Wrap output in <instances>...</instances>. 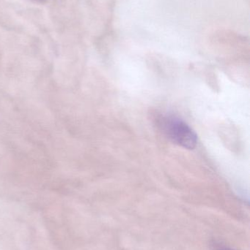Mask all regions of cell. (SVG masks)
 I'll return each mask as SVG.
<instances>
[{
  "label": "cell",
  "mask_w": 250,
  "mask_h": 250,
  "mask_svg": "<svg viewBox=\"0 0 250 250\" xmlns=\"http://www.w3.org/2000/svg\"><path fill=\"white\" fill-rule=\"evenodd\" d=\"M160 126L167 138L177 145L187 149H193L198 144L195 131L178 117L168 116L161 120Z\"/></svg>",
  "instance_id": "obj_1"
}]
</instances>
